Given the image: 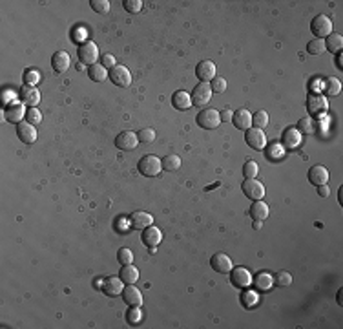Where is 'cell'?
Segmentation results:
<instances>
[{
  "label": "cell",
  "instance_id": "cell-39",
  "mask_svg": "<svg viewBox=\"0 0 343 329\" xmlns=\"http://www.w3.org/2000/svg\"><path fill=\"white\" fill-rule=\"evenodd\" d=\"M90 6L91 10L99 13V15H104V13L110 11V2L108 0H90Z\"/></svg>",
  "mask_w": 343,
  "mask_h": 329
},
{
  "label": "cell",
  "instance_id": "cell-12",
  "mask_svg": "<svg viewBox=\"0 0 343 329\" xmlns=\"http://www.w3.org/2000/svg\"><path fill=\"white\" fill-rule=\"evenodd\" d=\"M196 75L197 79H199V82H212L217 77L216 62H212V60H201L196 68Z\"/></svg>",
  "mask_w": 343,
  "mask_h": 329
},
{
  "label": "cell",
  "instance_id": "cell-10",
  "mask_svg": "<svg viewBox=\"0 0 343 329\" xmlns=\"http://www.w3.org/2000/svg\"><path fill=\"white\" fill-rule=\"evenodd\" d=\"M139 144V138L135 132H130V130H126V132H121L119 136L115 138V146L119 150H122V152H128V150H135Z\"/></svg>",
  "mask_w": 343,
  "mask_h": 329
},
{
  "label": "cell",
  "instance_id": "cell-30",
  "mask_svg": "<svg viewBox=\"0 0 343 329\" xmlns=\"http://www.w3.org/2000/svg\"><path fill=\"white\" fill-rule=\"evenodd\" d=\"M88 75H90V79L93 82H102L108 77V72H106V68L102 64H93V66L88 68Z\"/></svg>",
  "mask_w": 343,
  "mask_h": 329
},
{
  "label": "cell",
  "instance_id": "cell-42",
  "mask_svg": "<svg viewBox=\"0 0 343 329\" xmlns=\"http://www.w3.org/2000/svg\"><path fill=\"white\" fill-rule=\"evenodd\" d=\"M122 6H124V10L128 13H139L143 10V0H124Z\"/></svg>",
  "mask_w": 343,
  "mask_h": 329
},
{
  "label": "cell",
  "instance_id": "cell-37",
  "mask_svg": "<svg viewBox=\"0 0 343 329\" xmlns=\"http://www.w3.org/2000/svg\"><path fill=\"white\" fill-rule=\"evenodd\" d=\"M117 260H119L121 266H130V264H133V252L128 247H122L117 252Z\"/></svg>",
  "mask_w": 343,
  "mask_h": 329
},
{
  "label": "cell",
  "instance_id": "cell-45",
  "mask_svg": "<svg viewBox=\"0 0 343 329\" xmlns=\"http://www.w3.org/2000/svg\"><path fill=\"white\" fill-rule=\"evenodd\" d=\"M100 64H102L104 68H115L117 60H115V57H113L111 54H104L102 57H100Z\"/></svg>",
  "mask_w": 343,
  "mask_h": 329
},
{
  "label": "cell",
  "instance_id": "cell-46",
  "mask_svg": "<svg viewBox=\"0 0 343 329\" xmlns=\"http://www.w3.org/2000/svg\"><path fill=\"white\" fill-rule=\"evenodd\" d=\"M243 306H247V308H252L254 304L258 302V296H256V292H252V291H248V292H245L243 294Z\"/></svg>",
  "mask_w": 343,
  "mask_h": 329
},
{
  "label": "cell",
  "instance_id": "cell-5",
  "mask_svg": "<svg viewBox=\"0 0 343 329\" xmlns=\"http://www.w3.org/2000/svg\"><path fill=\"white\" fill-rule=\"evenodd\" d=\"M77 54H79L80 62L88 64V66H93V64H97V60H99V48H97V44L91 42V40H86V42L80 44L79 50H77Z\"/></svg>",
  "mask_w": 343,
  "mask_h": 329
},
{
  "label": "cell",
  "instance_id": "cell-48",
  "mask_svg": "<svg viewBox=\"0 0 343 329\" xmlns=\"http://www.w3.org/2000/svg\"><path fill=\"white\" fill-rule=\"evenodd\" d=\"M219 116H221V122H230V121H232L234 112L230 110V108H227V110L219 112Z\"/></svg>",
  "mask_w": 343,
  "mask_h": 329
},
{
  "label": "cell",
  "instance_id": "cell-8",
  "mask_svg": "<svg viewBox=\"0 0 343 329\" xmlns=\"http://www.w3.org/2000/svg\"><path fill=\"white\" fill-rule=\"evenodd\" d=\"M241 190H243L245 196L254 200V202L263 200V196H265V185L261 181L256 180V178H254V180H245L243 185H241Z\"/></svg>",
  "mask_w": 343,
  "mask_h": 329
},
{
  "label": "cell",
  "instance_id": "cell-53",
  "mask_svg": "<svg viewBox=\"0 0 343 329\" xmlns=\"http://www.w3.org/2000/svg\"><path fill=\"white\" fill-rule=\"evenodd\" d=\"M342 294H343V291H342V289H340V291H338V304H340V306H342V304H343V300H342Z\"/></svg>",
  "mask_w": 343,
  "mask_h": 329
},
{
  "label": "cell",
  "instance_id": "cell-9",
  "mask_svg": "<svg viewBox=\"0 0 343 329\" xmlns=\"http://www.w3.org/2000/svg\"><path fill=\"white\" fill-rule=\"evenodd\" d=\"M245 141L254 150H263L267 146V136L263 134V130H259L256 126L248 128L247 132H245Z\"/></svg>",
  "mask_w": 343,
  "mask_h": 329
},
{
  "label": "cell",
  "instance_id": "cell-41",
  "mask_svg": "<svg viewBox=\"0 0 343 329\" xmlns=\"http://www.w3.org/2000/svg\"><path fill=\"white\" fill-rule=\"evenodd\" d=\"M26 121L31 122L33 126H35V124H38V122L42 121V114H40V110H38L37 106L29 108V110L26 112Z\"/></svg>",
  "mask_w": 343,
  "mask_h": 329
},
{
  "label": "cell",
  "instance_id": "cell-18",
  "mask_svg": "<svg viewBox=\"0 0 343 329\" xmlns=\"http://www.w3.org/2000/svg\"><path fill=\"white\" fill-rule=\"evenodd\" d=\"M307 178H309V181H311L312 185L318 186V185H325L329 180V170L323 166V164H312L311 168H309V174H307Z\"/></svg>",
  "mask_w": 343,
  "mask_h": 329
},
{
  "label": "cell",
  "instance_id": "cell-34",
  "mask_svg": "<svg viewBox=\"0 0 343 329\" xmlns=\"http://www.w3.org/2000/svg\"><path fill=\"white\" fill-rule=\"evenodd\" d=\"M272 284L278 287H287V286H291L292 284V276L291 272H287V271H278L274 274V278H272Z\"/></svg>",
  "mask_w": 343,
  "mask_h": 329
},
{
  "label": "cell",
  "instance_id": "cell-38",
  "mask_svg": "<svg viewBox=\"0 0 343 329\" xmlns=\"http://www.w3.org/2000/svg\"><path fill=\"white\" fill-rule=\"evenodd\" d=\"M258 172H259V166H258V163L256 161H247L245 163V166H243V176H245V180H254L256 176H258Z\"/></svg>",
  "mask_w": 343,
  "mask_h": 329
},
{
  "label": "cell",
  "instance_id": "cell-49",
  "mask_svg": "<svg viewBox=\"0 0 343 329\" xmlns=\"http://www.w3.org/2000/svg\"><path fill=\"white\" fill-rule=\"evenodd\" d=\"M281 146H278V144H270L269 146V160H272V158H281V152H278Z\"/></svg>",
  "mask_w": 343,
  "mask_h": 329
},
{
  "label": "cell",
  "instance_id": "cell-51",
  "mask_svg": "<svg viewBox=\"0 0 343 329\" xmlns=\"http://www.w3.org/2000/svg\"><path fill=\"white\" fill-rule=\"evenodd\" d=\"M336 60H338V62H336V64H338V68L342 70V68H343V62H342V52H340V54H338V58H336Z\"/></svg>",
  "mask_w": 343,
  "mask_h": 329
},
{
  "label": "cell",
  "instance_id": "cell-54",
  "mask_svg": "<svg viewBox=\"0 0 343 329\" xmlns=\"http://www.w3.org/2000/svg\"><path fill=\"white\" fill-rule=\"evenodd\" d=\"M254 228H261V222H256V223H254Z\"/></svg>",
  "mask_w": 343,
  "mask_h": 329
},
{
  "label": "cell",
  "instance_id": "cell-36",
  "mask_svg": "<svg viewBox=\"0 0 343 329\" xmlns=\"http://www.w3.org/2000/svg\"><path fill=\"white\" fill-rule=\"evenodd\" d=\"M267 124H269V114H267L265 110L256 112V114L252 116V126L259 128V130H263Z\"/></svg>",
  "mask_w": 343,
  "mask_h": 329
},
{
  "label": "cell",
  "instance_id": "cell-26",
  "mask_svg": "<svg viewBox=\"0 0 343 329\" xmlns=\"http://www.w3.org/2000/svg\"><path fill=\"white\" fill-rule=\"evenodd\" d=\"M69 64H71V57H69V54H66V52H55V54H53L51 66H53L55 72L64 74V72L69 68Z\"/></svg>",
  "mask_w": 343,
  "mask_h": 329
},
{
  "label": "cell",
  "instance_id": "cell-43",
  "mask_svg": "<svg viewBox=\"0 0 343 329\" xmlns=\"http://www.w3.org/2000/svg\"><path fill=\"white\" fill-rule=\"evenodd\" d=\"M141 318H143V311L139 309V306H133V309H130L126 314V320L130 324H137V322H141Z\"/></svg>",
  "mask_w": 343,
  "mask_h": 329
},
{
  "label": "cell",
  "instance_id": "cell-31",
  "mask_svg": "<svg viewBox=\"0 0 343 329\" xmlns=\"http://www.w3.org/2000/svg\"><path fill=\"white\" fill-rule=\"evenodd\" d=\"M161 163H163V170L174 172V170H177L181 166V158L177 154H168L161 160Z\"/></svg>",
  "mask_w": 343,
  "mask_h": 329
},
{
  "label": "cell",
  "instance_id": "cell-27",
  "mask_svg": "<svg viewBox=\"0 0 343 329\" xmlns=\"http://www.w3.org/2000/svg\"><path fill=\"white\" fill-rule=\"evenodd\" d=\"M119 278H121L124 284H135L139 280V269L133 267V264L130 266H122L121 271H119Z\"/></svg>",
  "mask_w": 343,
  "mask_h": 329
},
{
  "label": "cell",
  "instance_id": "cell-23",
  "mask_svg": "<svg viewBox=\"0 0 343 329\" xmlns=\"http://www.w3.org/2000/svg\"><path fill=\"white\" fill-rule=\"evenodd\" d=\"M161 242H163V232L157 227L150 225L143 230V244L146 247H157Z\"/></svg>",
  "mask_w": 343,
  "mask_h": 329
},
{
  "label": "cell",
  "instance_id": "cell-16",
  "mask_svg": "<svg viewBox=\"0 0 343 329\" xmlns=\"http://www.w3.org/2000/svg\"><path fill=\"white\" fill-rule=\"evenodd\" d=\"M130 227L135 228V230H144L146 227H150L153 223V216L148 212H143V210H137V212L130 214Z\"/></svg>",
  "mask_w": 343,
  "mask_h": 329
},
{
  "label": "cell",
  "instance_id": "cell-28",
  "mask_svg": "<svg viewBox=\"0 0 343 329\" xmlns=\"http://www.w3.org/2000/svg\"><path fill=\"white\" fill-rule=\"evenodd\" d=\"M325 40V50H329V52H333V54H340L343 48V35H340V33H331L327 38H323Z\"/></svg>",
  "mask_w": 343,
  "mask_h": 329
},
{
  "label": "cell",
  "instance_id": "cell-7",
  "mask_svg": "<svg viewBox=\"0 0 343 329\" xmlns=\"http://www.w3.org/2000/svg\"><path fill=\"white\" fill-rule=\"evenodd\" d=\"M228 274H230L232 286L238 287V289H247L252 284V274H250L247 267H232V271Z\"/></svg>",
  "mask_w": 343,
  "mask_h": 329
},
{
  "label": "cell",
  "instance_id": "cell-2",
  "mask_svg": "<svg viewBox=\"0 0 343 329\" xmlns=\"http://www.w3.org/2000/svg\"><path fill=\"white\" fill-rule=\"evenodd\" d=\"M311 32L314 33L316 38H327L331 33H334L333 18L327 15H318L311 22Z\"/></svg>",
  "mask_w": 343,
  "mask_h": 329
},
{
  "label": "cell",
  "instance_id": "cell-14",
  "mask_svg": "<svg viewBox=\"0 0 343 329\" xmlns=\"http://www.w3.org/2000/svg\"><path fill=\"white\" fill-rule=\"evenodd\" d=\"M18 97H20L22 104H27L29 108L37 106L38 102H40V92L35 86H29V84L22 86V90L18 92Z\"/></svg>",
  "mask_w": 343,
  "mask_h": 329
},
{
  "label": "cell",
  "instance_id": "cell-35",
  "mask_svg": "<svg viewBox=\"0 0 343 329\" xmlns=\"http://www.w3.org/2000/svg\"><path fill=\"white\" fill-rule=\"evenodd\" d=\"M307 52L311 55H322L325 52V40L323 38H312L311 42L307 44Z\"/></svg>",
  "mask_w": 343,
  "mask_h": 329
},
{
  "label": "cell",
  "instance_id": "cell-47",
  "mask_svg": "<svg viewBox=\"0 0 343 329\" xmlns=\"http://www.w3.org/2000/svg\"><path fill=\"white\" fill-rule=\"evenodd\" d=\"M38 79H40V77H38L37 72H27V74H26V84L33 86Z\"/></svg>",
  "mask_w": 343,
  "mask_h": 329
},
{
  "label": "cell",
  "instance_id": "cell-33",
  "mask_svg": "<svg viewBox=\"0 0 343 329\" xmlns=\"http://www.w3.org/2000/svg\"><path fill=\"white\" fill-rule=\"evenodd\" d=\"M256 287H258L259 291H267V289H270L272 287V276L269 274V272H259L258 276H256Z\"/></svg>",
  "mask_w": 343,
  "mask_h": 329
},
{
  "label": "cell",
  "instance_id": "cell-40",
  "mask_svg": "<svg viewBox=\"0 0 343 329\" xmlns=\"http://www.w3.org/2000/svg\"><path fill=\"white\" fill-rule=\"evenodd\" d=\"M139 143H152L155 139V130L153 128H141L137 132Z\"/></svg>",
  "mask_w": 343,
  "mask_h": 329
},
{
  "label": "cell",
  "instance_id": "cell-6",
  "mask_svg": "<svg viewBox=\"0 0 343 329\" xmlns=\"http://www.w3.org/2000/svg\"><path fill=\"white\" fill-rule=\"evenodd\" d=\"M108 77H110V80L113 84L121 86V88H128V86L132 84V74H130V70H128L126 66H122V64H117L115 68H111Z\"/></svg>",
  "mask_w": 343,
  "mask_h": 329
},
{
  "label": "cell",
  "instance_id": "cell-21",
  "mask_svg": "<svg viewBox=\"0 0 343 329\" xmlns=\"http://www.w3.org/2000/svg\"><path fill=\"white\" fill-rule=\"evenodd\" d=\"M172 106H174L175 110H181V112H185V110H188V108H192L190 94H188V92H185V90L174 92V96H172Z\"/></svg>",
  "mask_w": 343,
  "mask_h": 329
},
{
  "label": "cell",
  "instance_id": "cell-19",
  "mask_svg": "<svg viewBox=\"0 0 343 329\" xmlns=\"http://www.w3.org/2000/svg\"><path fill=\"white\" fill-rule=\"evenodd\" d=\"M122 300L126 306H141L143 304V292L139 291L133 284H126V287L122 289Z\"/></svg>",
  "mask_w": 343,
  "mask_h": 329
},
{
  "label": "cell",
  "instance_id": "cell-20",
  "mask_svg": "<svg viewBox=\"0 0 343 329\" xmlns=\"http://www.w3.org/2000/svg\"><path fill=\"white\" fill-rule=\"evenodd\" d=\"M4 117H5V121L18 124V122H22V119L26 117V108L22 106L20 102L7 104V106H5V110H4Z\"/></svg>",
  "mask_w": 343,
  "mask_h": 329
},
{
  "label": "cell",
  "instance_id": "cell-22",
  "mask_svg": "<svg viewBox=\"0 0 343 329\" xmlns=\"http://www.w3.org/2000/svg\"><path fill=\"white\" fill-rule=\"evenodd\" d=\"M248 214H250V218H252L254 222H263V220L269 218V205H267L263 200H258V202H254L252 205H250Z\"/></svg>",
  "mask_w": 343,
  "mask_h": 329
},
{
  "label": "cell",
  "instance_id": "cell-32",
  "mask_svg": "<svg viewBox=\"0 0 343 329\" xmlns=\"http://www.w3.org/2000/svg\"><path fill=\"white\" fill-rule=\"evenodd\" d=\"M323 90L327 92L329 96H338L340 92H342V82H340V79H336V77H329V79H325V82H323Z\"/></svg>",
  "mask_w": 343,
  "mask_h": 329
},
{
  "label": "cell",
  "instance_id": "cell-15",
  "mask_svg": "<svg viewBox=\"0 0 343 329\" xmlns=\"http://www.w3.org/2000/svg\"><path fill=\"white\" fill-rule=\"evenodd\" d=\"M232 124L238 128V130L247 132L248 128H252V114H250L247 108H238L232 116Z\"/></svg>",
  "mask_w": 343,
  "mask_h": 329
},
{
  "label": "cell",
  "instance_id": "cell-50",
  "mask_svg": "<svg viewBox=\"0 0 343 329\" xmlns=\"http://www.w3.org/2000/svg\"><path fill=\"white\" fill-rule=\"evenodd\" d=\"M316 188H318V194H320V196H322V198H327L329 194H331V190H329L327 183H325V185H318Z\"/></svg>",
  "mask_w": 343,
  "mask_h": 329
},
{
  "label": "cell",
  "instance_id": "cell-1",
  "mask_svg": "<svg viewBox=\"0 0 343 329\" xmlns=\"http://www.w3.org/2000/svg\"><path fill=\"white\" fill-rule=\"evenodd\" d=\"M137 170H139V174L144 176V178H157V176L161 174V170H163L161 158L152 156V154L143 156L137 163Z\"/></svg>",
  "mask_w": 343,
  "mask_h": 329
},
{
  "label": "cell",
  "instance_id": "cell-29",
  "mask_svg": "<svg viewBox=\"0 0 343 329\" xmlns=\"http://www.w3.org/2000/svg\"><path fill=\"white\" fill-rule=\"evenodd\" d=\"M298 130H300L301 136H312V134H316L318 124L311 117H301L298 121Z\"/></svg>",
  "mask_w": 343,
  "mask_h": 329
},
{
  "label": "cell",
  "instance_id": "cell-17",
  "mask_svg": "<svg viewBox=\"0 0 343 329\" xmlns=\"http://www.w3.org/2000/svg\"><path fill=\"white\" fill-rule=\"evenodd\" d=\"M16 136H18V139H20L22 143H35V139H37V130H35V126H33L31 122L27 121H22L16 124Z\"/></svg>",
  "mask_w": 343,
  "mask_h": 329
},
{
  "label": "cell",
  "instance_id": "cell-13",
  "mask_svg": "<svg viewBox=\"0 0 343 329\" xmlns=\"http://www.w3.org/2000/svg\"><path fill=\"white\" fill-rule=\"evenodd\" d=\"M100 289H102L106 296H119V294H122L124 282L121 278H117V276H108V278L102 280V287Z\"/></svg>",
  "mask_w": 343,
  "mask_h": 329
},
{
  "label": "cell",
  "instance_id": "cell-25",
  "mask_svg": "<svg viewBox=\"0 0 343 329\" xmlns=\"http://www.w3.org/2000/svg\"><path fill=\"white\" fill-rule=\"evenodd\" d=\"M281 141H283V146L289 150L292 148H298L301 143V134L298 128H287L283 136H281Z\"/></svg>",
  "mask_w": 343,
  "mask_h": 329
},
{
  "label": "cell",
  "instance_id": "cell-52",
  "mask_svg": "<svg viewBox=\"0 0 343 329\" xmlns=\"http://www.w3.org/2000/svg\"><path fill=\"white\" fill-rule=\"evenodd\" d=\"M338 194H340V196H338L340 203H342V205H343V196H342V194H343V186H340V190H338Z\"/></svg>",
  "mask_w": 343,
  "mask_h": 329
},
{
  "label": "cell",
  "instance_id": "cell-24",
  "mask_svg": "<svg viewBox=\"0 0 343 329\" xmlns=\"http://www.w3.org/2000/svg\"><path fill=\"white\" fill-rule=\"evenodd\" d=\"M307 108H309L311 114L318 116V114L327 110V99L323 96H320V94H311L309 99H307Z\"/></svg>",
  "mask_w": 343,
  "mask_h": 329
},
{
  "label": "cell",
  "instance_id": "cell-3",
  "mask_svg": "<svg viewBox=\"0 0 343 329\" xmlns=\"http://www.w3.org/2000/svg\"><path fill=\"white\" fill-rule=\"evenodd\" d=\"M197 124L205 130H216L219 124H221V116L219 112L214 110V108H203V110L197 114L196 117Z\"/></svg>",
  "mask_w": 343,
  "mask_h": 329
},
{
  "label": "cell",
  "instance_id": "cell-11",
  "mask_svg": "<svg viewBox=\"0 0 343 329\" xmlns=\"http://www.w3.org/2000/svg\"><path fill=\"white\" fill-rule=\"evenodd\" d=\"M210 267L214 271L221 272V274H228V272L232 271L234 264L228 254H225V252H216V254L210 258Z\"/></svg>",
  "mask_w": 343,
  "mask_h": 329
},
{
  "label": "cell",
  "instance_id": "cell-44",
  "mask_svg": "<svg viewBox=\"0 0 343 329\" xmlns=\"http://www.w3.org/2000/svg\"><path fill=\"white\" fill-rule=\"evenodd\" d=\"M212 86V92H216V94H223V92H227V79H223V77H216V79L210 82Z\"/></svg>",
  "mask_w": 343,
  "mask_h": 329
},
{
  "label": "cell",
  "instance_id": "cell-4",
  "mask_svg": "<svg viewBox=\"0 0 343 329\" xmlns=\"http://www.w3.org/2000/svg\"><path fill=\"white\" fill-rule=\"evenodd\" d=\"M212 86L210 82H199V84L192 90V106H206L208 101L212 99Z\"/></svg>",
  "mask_w": 343,
  "mask_h": 329
}]
</instances>
